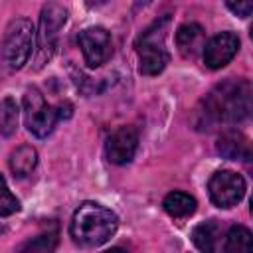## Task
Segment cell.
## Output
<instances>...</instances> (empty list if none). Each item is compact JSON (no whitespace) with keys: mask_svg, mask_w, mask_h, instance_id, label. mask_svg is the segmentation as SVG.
<instances>
[{"mask_svg":"<svg viewBox=\"0 0 253 253\" xmlns=\"http://www.w3.org/2000/svg\"><path fill=\"white\" fill-rule=\"evenodd\" d=\"M239 49V38L233 32H219L210 42L204 43V61L210 69H219L227 65Z\"/></svg>","mask_w":253,"mask_h":253,"instance_id":"obj_9","label":"cell"},{"mask_svg":"<svg viewBox=\"0 0 253 253\" xmlns=\"http://www.w3.org/2000/svg\"><path fill=\"white\" fill-rule=\"evenodd\" d=\"M36 164H38V152L30 144H22L10 154V170L18 178L28 176L36 168Z\"/></svg>","mask_w":253,"mask_h":253,"instance_id":"obj_14","label":"cell"},{"mask_svg":"<svg viewBox=\"0 0 253 253\" xmlns=\"http://www.w3.org/2000/svg\"><path fill=\"white\" fill-rule=\"evenodd\" d=\"M67 20V12L59 6V4H45L42 8V16H40V28L36 32V63L38 67H42L47 59H51L53 49H55V42H57V34L61 30V26Z\"/></svg>","mask_w":253,"mask_h":253,"instance_id":"obj_6","label":"cell"},{"mask_svg":"<svg viewBox=\"0 0 253 253\" xmlns=\"http://www.w3.org/2000/svg\"><path fill=\"white\" fill-rule=\"evenodd\" d=\"M162 206H164L166 213L176 217V219L188 217L196 211V200H194V196H190L186 192H170L164 198Z\"/></svg>","mask_w":253,"mask_h":253,"instance_id":"obj_15","label":"cell"},{"mask_svg":"<svg viewBox=\"0 0 253 253\" xmlns=\"http://www.w3.org/2000/svg\"><path fill=\"white\" fill-rule=\"evenodd\" d=\"M77 43H79L81 53L85 57V63L89 67H101L103 63H107V59L113 53L111 36L101 26H93V28L83 30L77 36Z\"/></svg>","mask_w":253,"mask_h":253,"instance_id":"obj_8","label":"cell"},{"mask_svg":"<svg viewBox=\"0 0 253 253\" xmlns=\"http://www.w3.org/2000/svg\"><path fill=\"white\" fill-rule=\"evenodd\" d=\"M57 245V235L55 233H42L34 241H28L22 245L24 251H53Z\"/></svg>","mask_w":253,"mask_h":253,"instance_id":"obj_19","label":"cell"},{"mask_svg":"<svg viewBox=\"0 0 253 253\" xmlns=\"http://www.w3.org/2000/svg\"><path fill=\"white\" fill-rule=\"evenodd\" d=\"M22 105H24V121H26L28 130L32 134H36L38 138L51 134L55 123L59 121V115H57L55 107L47 105V101L43 99V95L38 87L26 89Z\"/></svg>","mask_w":253,"mask_h":253,"instance_id":"obj_5","label":"cell"},{"mask_svg":"<svg viewBox=\"0 0 253 253\" xmlns=\"http://www.w3.org/2000/svg\"><path fill=\"white\" fill-rule=\"evenodd\" d=\"M253 241H251V231L243 225H233L225 231L223 235V251L229 253H239V251H251Z\"/></svg>","mask_w":253,"mask_h":253,"instance_id":"obj_16","label":"cell"},{"mask_svg":"<svg viewBox=\"0 0 253 253\" xmlns=\"http://www.w3.org/2000/svg\"><path fill=\"white\" fill-rule=\"evenodd\" d=\"M18 117H20V111H18L16 101L12 97L2 99L0 103V134L2 136H12L16 132Z\"/></svg>","mask_w":253,"mask_h":253,"instance_id":"obj_17","label":"cell"},{"mask_svg":"<svg viewBox=\"0 0 253 253\" xmlns=\"http://www.w3.org/2000/svg\"><path fill=\"white\" fill-rule=\"evenodd\" d=\"M2 233H4V225H0V235H2Z\"/></svg>","mask_w":253,"mask_h":253,"instance_id":"obj_23","label":"cell"},{"mask_svg":"<svg viewBox=\"0 0 253 253\" xmlns=\"http://www.w3.org/2000/svg\"><path fill=\"white\" fill-rule=\"evenodd\" d=\"M176 43H178V49L184 57H194L198 55L202 49H204V43H206V32L200 24L196 22H190V24H184L178 28L176 32Z\"/></svg>","mask_w":253,"mask_h":253,"instance_id":"obj_12","label":"cell"},{"mask_svg":"<svg viewBox=\"0 0 253 253\" xmlns=\"http://www.w3.org/2000/svg\"><path fill=\"white\" fill-rule=\"evenodd\" d=\"M89 6H99V4H105L107 0H85Z\"/></svg>","mask_w":253,"mask_h":253,"instance_id":"obj_22","label":"cell"},{"mask_svg":"<svg viewBox=\"0 0 253 253\" xmlns=\"http://www.w3.org/2000/svg\"><path fill=\"white\" fill-rule=\"evenodd\" d=\"M251 83L247 79H227L215 85L202 107L198 109L200 128H213L217 125H235L251 113Z\"/></svg>","mask_w":253,"mask_h":253,"instance_id":"obj_1","label":"cell"},{"mask_svg":"<svg viewBox=\"0 0 253 253\" xmlns=\"http://www.w3.org/2000/svg\"><path fill=\"white\" fill-rule=\"evenodd\" d=\"M119 227V219L115 211L97 204V202H83L73 217H71V237L81 247H97L103 245L113 237Z\"/></svg>","mask_w":253,"mask_h":253,"instance_id":"obj_2","label":"cell"},{"mask_svg":"<svg viewBox=\"0 0 253 253\" xmlns=\"http://www.w3.org/2000/svg\"><path fill=\"white\" fill-rule=\"evenodd\" d=\"M138 146V132L134 126H119L105 142V154L113 164H126L132 160Z\"/></svg>","mask_w":253,"mask_h":253,"instance_id":"obj_10","label":"cell"},{"mask_svg":"<svg viewBox=\"0 0 253 253\" xmlns=\"http://www.w3.org/2000/svg\"><path fill=\"white\" fill-rule=\"evenodd\" d=\"M166 22H168V18L156 22L146 32H142V36L136 42L138 69H140L142 75H158L170 59L166 43H164V36H166L164 26H166Z\"/></svg>","mask_w":253,"mask_h":253,"instance_id":"obj_4","label":"cell"},{"mask_svg":"<svg viewBox=\"0 0 253 253\" xmlns=\"http://www.w3.org/2000/svg\"><path fill=\"white\" fill-rule=\"evenodd\" d=\"M223 235H225V233H223V225H221V221H217V219H208V221L200 223V225L194 229V233H192L196 247H198L200 251H206V253L217 251V249L221 247V237H223Z\"/></svg>","mask_w":253,"mask_h":253,"instance_id":"obj_13","label":"cell"},{"mask_svg":"<svg viewBox=\"0 0 253 253\" xmlns=\"http://www.w3.org/2000/svg\"><path fill=\"white\" fill-rule=\"evenodd\" d=\"M55 109H57V115H59V119H69V117H71V111H73L71 103H67V101L59 103Z\"/></svg>","mask_w":253,"mask_h":253,"instance_id":"obj_21","label":"cell"},{"mask_svg":"<svg viewBox=\"0 0 253 253\" xmlns=\"http://www.w3.org/2000/svg\"><path fill=\"white\" fill-rule=\"evenodd\" d=\"M215 148L223 158H229V160H249L251 158V142L239 130H225L217 138Z\"/></svg>","mask_w":253,"mask_h":253,"instance_id":"obj_11","label":"cell"},{"mask_svg":"<svg viewBox=\"0 0 253 253\" xmlns=\"http://www.w3.org/2000/svg\"><path fill=\"white\" fill-rule=\"evenodd\" d=\"M208 190L217 208H233L245 196V180L233 170H219L210 178Z\"/></svg>","mask_w":253,"mask_h":253,"instance_id":"obj_7","label":"cell"},{"mask_svg":"<svg viewBox=\"0 0 253 253\" xmlns=\"http://www.w3.org/2000/svg\"><path fill=\"white\" fill-rule=\"evenodd\" d=\"M34 40H36V30H34V24L28 18L12 20L8 24L6 32H4L2 45H0L4 65L12 71L20 69L32 53Z\"/></svg>","mask_w":253,"mask_h":253,"instance_id":"obj_3","label":"cell"},{"mask_svg":"<svg viewBox=\"0 0 253 253\" xmlns=\"http://www.w3.org/2000/svg\"><path fill=\"white\" fill-rule=\"evenodd\" d=\"M227 8L239 16V18H247L251 16V10H253V0H225Z\"/></svg>","mask_w":253,"mask_h":253,"instance_id":"obj_20","label":"cell"},{"mask_svg":"<svg viewBox=\"0 0 253 253\" xmlns=\"http://www.w3.org/2000/svg\"><path fill=\"white\" fill-rule=\"evenodd\" d=\"M20 210V200L10 192L4 176L0 174V215H12Z\"/></svg>","mask_w":253,"mask_h":253,"instance_id":"obj_18","label":"cell"}]
</instances>
